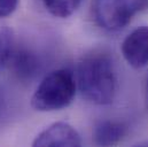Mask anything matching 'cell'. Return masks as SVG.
Here are the masks:
<instances>
[{
    "mask_svg": "<svg viewBox=\"0 0 148 147\" xmlns=\"http://www.w3.org/2000/svg\"><path fill=\"white\" fill-rule=\"evenodd\" d=\"M129 132V125L123 121L101 120L95 123L92 138L98 146H112L122 142Z\"/></svg>",
    "mask_w": 148,
    "mask_h": 147,
    "instance_id": "obj_6",
    "label": "cell"
},
{
    "mask_svg": "<svg viewBox=\"0 0 148 147\" xmlns=\"http://www.w3.org/2000/svg\"><path fill=\"white\" fill-rule=\"evenodd\" d=\"M146 100L148 102V77H147V82H146Z\"/></svg>",
    "mask_w": 148,
    "mask_h": 147,
    "instance_id": "obj_11",
    "label": "cell"
},
{
    "mask_svg": "<svg viewBox=\"0 0 148 147\" xmlns=\"http://www.w3.org/2000/svg\"><path fill=\"white\" fill-rule=\"evenodd\" d=\"M121 51L123 58L134 69L148 65V25L134 29L124 38Z\"/></svg>",
    "mask_w": 148,
    "mask_h": 147,
    "instance_id": "obj_5",
    "label": "cell"
},
{
    "mask_svg": "<svg viewBox=\"0 0 148 147\" xmlns=\"http://www.w3.org/2000/svg\"><path fill=\"white\" fill-rule=\"evenodd\" d=\"M14 51L15 47L13 30L7 24L0 23V70L9 65Z\"/></svg>",
    "mask_w": 148,
    "mask_h": 147,
    "instance_id": "obj_9",
    "label": "cell"
},
{
    "mask_svg": "<svg viewBox=\"0 0 148 147\" xmlns=\"http://www.w3.org/2000/svg\"><path fill=\"white\" fill-rule=\"evenodd\" d=\"M9 65L12 66L14 74L20 79L24 80L34 78L40 70V61L37 55L27 48L15 49Z\"/></svg>",
    "mask_w": 148,
    "mask_h": 147,
    "instance_id": "obj_7",
    "label": "cell"
},
{
    "mask_svg": "<svg viewBox=\"0 0 148 147\" xmlns=\"http://www.w3.org/2000/svg\"><path fill=\"white\" fill-rule=\"evenodd\" d=\"M84 0H41L48 14L56 19H68L77 12Z\"/></svg>",
    "mask_w": 148,
    "mask_h": 147,
    "instance_id": "obj_8",
    "label": "cell"
},
{
    "mask_svg": "<svg viewBox=\"0 0 148 147\" xmlns=\"http://www.w3.org/2000/svg\"><path fill=\"white\" fill-rule=\"evenodd\" d=\"M20 0H0V19H5L12 15L17 6Z\"/></svg>",
    "mask_w": 148,
    "mask_h": 147,
    "instance_id": "obj_10",
    "label": "cell"
},
{
    "mask_svg": "<svg viewBox=\"0 0 148 147\" xmlns=\"http://www.w3.org/2000/svg\"><path fill=\"white\" fill-rule=\"evenodd\" d=\"M32 145L39 147H78L82 145V138L78 131L69 123L55 122L38 133Z\"/></svg>",
    "mask_w": 148,
    "mask_h": 147,
    "instance_id": "obj_4",
    "label": "cell"
},
{
    "mask_svg": "<svg viewBox=\"0 0 148 147\" xmlns=\"http://www.w3.org/2000/svg\"><path fill=\"white\" fill-rule=\"evenodd\" d=\"M77 89L82 97L98 106L114 101L117 91V76L114 61L105 52H93L82 58L76 70Z\"/></svg>",
    "mask_w": 148,
    "mask_h": 147,
    "instance_id": "obj_1",
    "label": "cell"
},
{
    "mask_svg": "<svg viewBox=\"0 0 148 147\" xmlns=\"http://www.w3.org/2000/svg\"><path fill=\"white\" fill-rule=\"evenodd\" d=\"M77 92L75 74L68 68L53 70L39 83L31 98V106L38 111H55L67 108Z\"/></svg>",
    "mask_w": 148,
    "mask_h": 147,
    "instance_id": "obj_2",
    "label": "cell"
},
{
    "mask_svg": "<svg viewBox=\"0 0 148 147\" xmlns=\"http://www.w3.org/2000/svg\"><path fill=\"white\" fill-rule=\"evenodd\" d=\"M148 8V0H93L92 12L97 24L107 31L124 29Z\"/></svg>",
    "mask_w": 148,
    "mask_h": 147,
    "instance_id": "obj_3",
    "label": "cell"
}]
</instances>
